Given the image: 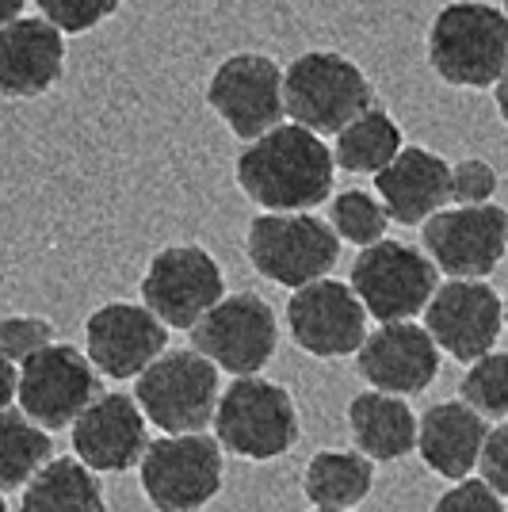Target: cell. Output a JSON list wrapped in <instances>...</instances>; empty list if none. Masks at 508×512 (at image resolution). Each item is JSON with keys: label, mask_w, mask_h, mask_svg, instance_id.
Segmentation results:
<instances>
[{"label": "cell", "mask_w": 508, "mask_h": 512, "mask_svg": "<svg viewBox=\"0 0 508 512\" xmlns=\"http://www.w3.org/2000/svg\"><path fill=\"white\" fill-rule=\"evenodd\" d=\"M50 432L35 425L23 409H0V490H20L50 459Z\"/></svg>", "instance_id": "26"}, {"label": "cell", "mask_w": 508, "mask_h": 512, "mask_svg": "<svg viewBox=\"0 0 508 512\" xmlns=\"http://www.w3.org/2000/svg\"><path fill=\"white\" fill-rule=\"evenodd\" d=\"M20 512H107L96 470L81 459H46L23 486Z\"/></svg>", "instance_id": "23"}, {"label": "cell", "mask_w": 508, "mask_h": 512, "mask_svg": "<svg viewBox=\"0 0 508 512\" xmlns=\"http://www.w3.org/2000/svg\"><path fill=\"white\" fill-rule=\"evenodd\" d=\"M65 73V31L43 16H16L0 27V96L35 100Z\"/></svg>", "instance_id": "19"}, {"label": "cell", "mask_w": 508, "mask_h": 512, "mask_svg": "<svg viewBox=\"0 0 508 512\" xmlns=\"http://www.w3.org/2000/svg\"><path fill=\"white\" fill-rule=\"evenodd\" d=\"M283 104L291 123L325 138L375 104V88L352 58L337 50H306L283 69Z\"/></svg>", "instance_id": "4"}, {"label": "cell", "mask_w": 508, "mask_h": 512, "mask_svg": "<svg viewBox=\"0 0 508 512\" xmlns=\"http://www.w3.org/2000/svg\"><path fill=\"white\" fill-rule=\"evenodd\" d=\"M39 16L65 35H88L119 12V0H35Z\"/></svg>", "instance_id": "29"}, {"label": "cell", "mask_w": 508, "mask_h": 512, "mask_svg": "<svg viewBox=\"0 0 508 512\" xmlns=\"http://www.w3.org/2000/svg\"><path fill=\"white\" fill-rule=\"evenodd\" d=\"M214 440L237 459L268 463L295 448L298 413L283 386L241 375L214 406Z\"/></svg>", "instance_id": "5"}, {"label": "cell", "mask_w": 508, "mask_h": 512, "mask_svg": "<svg viewBox=\"0 0 508 512\" xmlns=\"http://www.w3.org/2000/svg\"><path fill=\"white\" fill-rule=\"evenodd\" d=\"M134 402L161 432H203L218 406V367L195 348L161 352L138 375Z\"/></svg>", "instance_id": "6"}, {"label": "cell", "mask_w": 508, "mask_h": 512, "mask_svg": "<svg viewBox=\"0 0 508 512\" xmlns=\"http://www.w3.org/2000/svg\"><path fill=\"white\" fill-rule=\"evenodd\" d=\"M436 287H440V268L432 264V256L417 253L405 241L382 237L375 245H363V253L352 264V291L360 295L367 318H417Z\"/></svg>", "instance_id": "7"}, {"label": "cell", "mask_w": 508, "mask_h": 512, "mask_svg": "<svg viewBox=\"0 0 508 512\" xmlns=\"http://www.w3.org/2000/svg\"><path fill=\"white\" fill-rule=\"evenodd\" d=\"M436 512H505V505H501V493L486 478H459L436 501Z\"/></svg>", "instance_id": "32"}, {"label": "cell", "mask_w": 508, "mask_h": 512, "mask_svg": "<svg viewBox=\"0 0 508 512\" xmlns=\"http://www.w3.org/2000/svg\"><path fill=\"white\" fill-rule=\"evenodd\" d=\"M96 394H100L96 367L73 344L50 341L20 363V383H16L20 409L46 432L73 425Z\"/></svg>", "instance_id": "12"}, {"label": "cell", "mask_w": 508, "mask_h": 512, "mask_svg": "<svg viewBox=\"0 0 508 512\" xmlns=\"http://www.w3.org/2000/svg\"><path fill=\"white\" fill-rule=\"evenodd\" d=\"M142 490L157 512H195L222 490V444L203 432H165L142 455Z\"/></svg>", "instance_id": "8"}, {"label": "cell", "mask_w": 508, "mask_h": 512, "mask_svg": "<svg viewBox=\"0 0 508 512\" xmlns=\"http://www.w3.org/2000/svg\"><path fill=\"white\" fill-rule=\"evenodd\" d=\"M146 448V413L127 394H96L73 421V451L92 470L123 474L142 463Z\"/></svg>", "instance_id": "17"}, {"label": "cell", "mask_w": 508, "mask_h": 512, "mask_svg": "<svg viewBox=\"0 0 508 512\" xmlns=\"http://www.w3.org/2000/svg\"><path fill=\"white\" fill-rule=\"evenodd\" d=\"M505 325H508V302H505Z\"/></svg>", "instance_id": "39"}, {"label": "cell", "mask_w": 508, "mask_h": 512, "mask_svg": "<svg viewBox=\"0 0 508 512\" xmlns=\"http://www.w3.org/2000/svg\"><path fill=\"white\" fill-rule=\"evenodd\" d=\"M497 192V169L482 157L451 165V203H489Z\"/></svg>", "instance_id": "31"}, {"label": "cell", "mask_w": 508, "mask_h": 512, "mask_svg": "<svg viewBox=\"0 0 508 512\" xmlns=\"http://www.w3.org/2000/svg\"><path fill=\"white\" fill-rule=\"evenodd\" d=\"M428 333L451 360L474 363L497 344L505 329V302L482 279H447L424 306Z\"/></svg>", "instance_id": "14"}, {"label": "cell", "mask_w": 508, "mask_h": 512, "mask_svg": "<svg viewBox=\"0 0 508 512\" xmlns=\"http://www.w3.org/2000/svg\"><path fill=\"white\" fill-rule=\"evenodd\" d=\"M421 226L424 253L451 279H486L508 253V211L497 203H455Z\"/></svg>", "instance_id": "10"}, {"label": "cell", "mask_w": 508, "mask_h": 512, "mask_svg": "<svg viewBox=\"0 0 508 512\" xmlns=\"http://www.w3.org/2000/svg\"><path fill=\"white\" fill-rule=\"evenodd\" d=\"M287 325L302 352L318 360L352 356L367 337V310L352 283L321 276L306 287H295L287 302Z\"/></svg>", "instance_id": "15"}, {"label": "cell", "mask_w": 508, "mask_h": 512, "mask_svg": "<svg viewBox=\"0 0 508 512\" xmlns=\"http://www.w3.org/2000/svg\"><path fill=\"white\" fill-rule=\"evenodd\" d=\"M348 425L356 436V448L367 459L394 463L417 448V417L398 394H386V390L356 394L348 406Z\"/></svg>", "instance_id": "22"}, {"label": "cell", "mask_w": 508, "mask_h": 512, "mask_svg": "<svg viewBox=\"0 0 508 512\" xmlns=\"http://www.w3.org/2000/svg\"><path fill=\"white\" fill-rule=\"evenodd\" d=\"M360 375L386 394H421L440 371V348L432 333L413 321H382L356 348Z\"/></svg>", "instance_id": "18"}, {"label": "cell", "mask_w": 508, "mask_h": 512, "mask_svg": "<svg viewBox=\"0 0 508 512\" xmlns=\"http://www.w3.org/2000/svg\"><path fill=\"white\" fill-rule=\"evenodd\" d=\"M222 295H226L222 268L203 245L161 249L142 276V302L169 329H191Z\"/></svg>", "instance_id": "13"}, {"label": "cell", "mask_w": 508, "mask_h": 512, "mask_svg": "<svg viewBox=\"0 0 508 512\" xmlns=\"http://www.w3.org/2000/svg\"><path fill=\"white\" fill-rule=\"evenodd\" d=\"M463 402L478 409L482 417H505L508 413V352H486L470 363L463 375Z\"/></svg>", "instance_id": "28"}, {"label": "cell", "mask_w": 508, "mask_h": 512, "mask_svg": "<svg viewBox=\"0 0 508 512\" xmlns=\"http://www.w3.org/2000/svg\"><path fill=\"white\" fill-rule=\"evenodd\" d=\"M402 127L394 123V115L386 107L371 104L360 111L352 123L337 130V146H333V161L337 169L356 172V176H375L382 165L394 161V153L402 150Z\"/></svg>", "instance_id": "24"}, {"label": "cell", "mask_w": 508, "mask_h": 512, "mask_svg": "<svg viewBox=\"0 0 508 512\" xmlns=\"http://www.w3.org/2000/svg\"><path fill=\"white\" fill-rule=\"evenodd\" d=\"M478 467H482V478H486L493 490L508 497V425L493 428L482 444V455H478Z\"/></svg>", "instance_id": "33"}, {"label": "cell", "mask_w": 508, "mask_h": 512, "mask_svg": "<svg viewBox=\"0 0 508 512\" xmlns=\"http://www.w3.org/2000/svg\"><path fill=\"white\" fill-rule=\"evenodd\" d=\"M0 512H8V501H4V490H0Z\"/></svg>", "instance_id": "37"}, {"label": "cell", "mask_w": 508, "mask_h": 512, "mask_svg": "<svg viewBox=\"0 0 508 512\" xmlns=\"http://www.w3.org/2000/svg\"><path fill=\"white\" fill-rule=\"evenodd\" d=\"M54 341V325L46 318H31V314H12L0 321V348L12 356L16 363H23L27 356H35L39 348Z\"/></svg>", "instance_id": "30"}, {"label": "cell", "mask_w": 508, "mask_h": 512, "mask_svg": "<svg viewBox=\"0 0 508 512\" xmlns=\"http://www.w3.org/2000/svg\"><path fill=\"white\" fill-rule=\"evenodd\" d=\"M508 62V16L486 0H451L428 27V65L451 88H493Z\"/></svg>", "instance_id": "2"}, {"label": "cell", "mask_w": 508, "mask_h": 512, "mask_svg": "<svg viewBox=\"0 0 508 512\" xmlns=\"http://www.w3.org/2000/svg\"><path fill=\"white\" fill-rule=\"evenodd\" d=\"M486 436V417L478 409H470L466 402H440L417 425V451L432 474L459 482L478 467Z\"/></svg>", "instance_id": "21"}, {"label": "cell", "mask_w": 508, "mask_h": 512, "mask_svg": "<svg viewBox=\"0 0 508 512\" xmlns=\"http://www.w3.org/2000/svg\"><path fill=\"white\" fill-rule=\"evenodd\" d=\"M314 512H352V509H314Z\"/></svg>", "instance_id": "38"}, {"label": "cell", "mask_w": 508, "mask_h": 512, "mask_svg": "<svg viewBox=\"0 0 508 512\" xmlns=\"http://www.w3.org/2000/svg\"><path fill=\"white\" fill-rule=\"evenodd\" d=\"M375 195L398 226H421L451 203V165L424 146H402L375 172Z\"/></svg>", "instance_id": "20"}, {"label": "cell", "mask_w": 508, "mask_h": 512, "mask_svg": "<svg viewBox=\"0 0 508 512\" xmlns=\"http://www.w3.org/2000/svg\"><path fill=\"white\" fill-rule=\"evenodd\" d=\"M279 325L272 306L260 295H222L203 318L191 325V348L203 352L218 371L256 375L276 356Z\"/></svg>", "instance_id": "11"}, {"label": "cell", "mask_w": 508, "mask_h": 512, "mask_svg": "<svg viewBox=\"0 0 508 512\" xmlns=\"http://www.w3.org/2000/svg\"><path fill=\"white\" fill-rule=\"evenodd\" d=\"M493 104H497V115L508 123V62H505V69H501V77L493 81Z\"/></svg>", "instance_id": "35"}, {"label": "cell", "mask_w": 508, "mask_h": 512, "mask_svg": "<svg viewBox=\"0 0 508 512\" xmlns=\"http://www.w3.org/2000/svg\"><path fill=\"white\" fill-rule=\"evenodd\" d=\"M505 16H508V0H505Z\"/></svg>", "instance_id": "40"}, {"label": "cell", "mask_w": 508, "mask_h": 512, "mask_svg": "<svg viewBox=\"0 0 508 512\" xmlns=\"http://www.w3.org/2000/svg\"><path fill=\"white\" fill-rule=\"evenodd\" d=\"M333 176V150L302 123H279L237 153V184L260 211H314L333 192Z\"/></svg>", "instance_id": "1"}, {"label": "cell", "mask_w": 508, "mask_h": 512, "mask_svg": "<svg viewBox=\"0 0 508 512\" xmlns=\"http://www.w3.org/2000/svg\"><path fill=\"white\" fill-rule=\"evenodd\" d=\"M245 253L260 276L295 291L337 268L340 237L310 211H264L249 222Z\"/></svg>", "instance_id": "3"}, {"label": "cell", "mask_w": 508, "mask_h": 512, "mask_svg": "<svg viewBox=\"0 0 508 512\" xmlns=\"http://www.w3.org/2000/svg\"><path fill=\"white\" fill-rule=\"evenodd\" d=\"M16 383H20V363L0 348V409L12 406V398H16Z\"/></svg>", "instance_id": "34"}, {"label": "cell", "mask_w": 508, "mask_h": 512, "mask_svg": "<svg viewBox=\"0 0 508 512\" xmlns=\"http://www.w3.org/2000/svg\"><path fill=\"white\" fill-rule=\"evenodd\" d=\"M207 104L233 138L253 142L264 130L287 119L283 104V65L260 50H237L207 81Z\"/></svg>", "instance_id": "9"}, {"label": "cell", "mask_w": 508, "mask_h": 512, "mask_svg": "<svg viewBox=\"0 0 508 512\" xmlns=\"http://www.w3.org/2000/svg\"><path fill=\"white\" fill-rule=\"evenodd\" d=\"M23 8H27V0H0V27L23 16Z\"/></svg>", "instance_id": "36"}, {"label": "cell", "mask_w": 508, "mask_h": 512, "mask_svg": "<svg viewBox=\"0 0 508 512\" xmlns=\"http://www.w3.org/2000/svg\"><path fill=\"white\" fill-rule=\"evenodd\" d=\"M386 222H390V214L382 207V199L363 192V188L333 195V203H329V226L348 245H360L363 249V245L382 241L386 237Z\"/></svg>", "instance_id": "27"}, {"label": "cell", "mask_w": 508, "mask_h": 512, "mask_svg": "<svg viewBox=\"0 0 508 512\" xmlns=\"http://www.w3.org/2000/svg\"><path fill=\"white\" fill-rule=\"evenodd\" d=\"M92 367L107 379H138L169 344V325L146 302H107L85 325Z\"/></svg>", "instance_id": "16"}, {"label": "cell", "mask_w": 508, "mask_h": 512, "mask_svg": "<svg viewBox=\"0 0 508 512\" xmlns=\"http://www.w3.org/2000/svg\"><path fill=\"white\" fill-rule=\"evenodd\" d=\"M375 486V470L367 455L356 451H318L306 463L302 490L314 509H356Z\"/></svg>", "instance_id": "25"}]
</instances>
